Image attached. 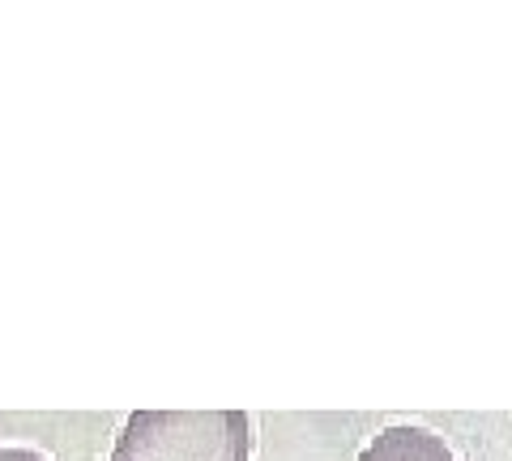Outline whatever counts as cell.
I'll return each mask as SVG.
<instances>
[{"label":"cell","mask_w":512,"mask_h":461,"mask_svg":"<svg viewBox=\"0 0 512 461\" xmlns=\"http://www.w3.org/2000/svg\"><path fill=\"white\" fill-rule=\"evenodd\" d=\"M359 461H457L444 436L427 432V427H384V432L359 453Z\"/></svg>","instance_id":"cell-2"},{"label":"cell","mask_w":512,"mask_h":461,"mask_svg":"<svg viewBox=\"0 0 512 461\" xmlns=\"http://www.w3.org/2000/svg\"><path fill=\"white\" fill-rule=\"evenodd\" d=\"M0 461H47V457L35 449H0Z\"/></svg>","instance_id":"cell-3"},{"label":"cell","mask_w":512,"mask_h":461,"mask_svg":"<svg viewBox=\"0 0 512 461\" xmlns=\"http://www.w3.org/2000/svg\"><path fill=\"white\" fill-rule=\"evenodd\" d=\"M252 423L244 410H137L111 461H248Z\"/></svg>","instance_id":"cell-1"}]
</instances>
